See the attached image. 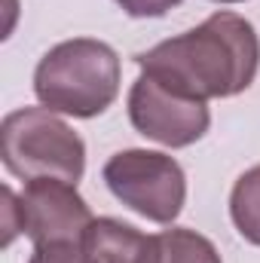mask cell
I'll return each instance as SVG.
<instances>
[{
  "instance_id": "52a82bcc",
  "label": "cell",
  "mask_w": 260,
  "mask_h": 263,
  "mask_svg": "<svg viewBox=\"0 0 260 263\" xmlns=\"http://www.w3.org/2000/svg\"><path fill=\"white\" fill-rule=\"evenodd\" d=\"M80 245L92 263H150L153 257V236L117 217H95Z\"/></svg>"
},
{
  "instance_id": "9c48e42d",
  "label": "cell",
  "mask_w": 260,
  "mask_h": 263,
  "mask_svg": "<svg viewBox=\"0 0 260 263\" xmlns=\"http://www.w3.org/2000/svg\"><path fill=\"white\" fill-rule=\"evenodd\" d=\"M230 217L245 242L260 245V165L239 175V181L233 184Z\"/></svg>"
},
{
  "instance_id": "6da1fadb",
  "label": "cell",
  "mask_w": 260,
  "mask_h": 263,
  "mask_svg": "<svg viewBox=\"0 0 260 263\" xmlns=\"http://www.w3.org/2000/svg\"><path fill=\"white\" fill-rule=\"evenodd\" d=\"M135 62L141 73L190 98H233L257 77L260 37L245 15L220 9L202 25L141 52Z\"/></svg>"
},
{
  "instance_id": "5b68a950",
  "label": "cell",
  "mask_w": 260,
  "mask_h": 263,
  "mask_svg": "<svg viewBox=\"0 0 260 263\" xmlns=\"http://www.w3.org/2000/svg\"><path fill=\"white\" fill-rule=\"evenodd\" d=\"M101 178L107 190L126 208L153 223H175L187 202V175L181 162L159 150H120L114 153Z\"/></svg>"
},
{
  "instance_id": "8992f818",
  "label": "cell",
  "mask_w": 260,
  "mask_h": 263,
  "mask_svg": "<svg viewBox=\"0 0 260 263\" xmlns=\"http://www.w3.org/2000/svg\"><path fill=\"white\" fill-rule=\"evenodd\" d=\"M126 107H129V123L138 135L172 150L196 144L211 126L208 101L175 92L150 73H141L132 83Z\"/></svg>"
},
{
  "instance_id": "7c38bea8",
  "label": "cell",
  "mask_w": 260,
  "mask_h": 263,
  "mask_svg": "<svg viewBox=\"0 0 260 263\" xmlns=\"http://www.w3.org/2000/svg\"><path fill=\"white\" fill-rule=\"evenodd\" d=\"M214 3H245V0H214Z\"/></svg>"
},
{
  "instance_id": "ba28073f",
  "label": "cell",
  "mask_w": 260,
  "mask_h": 263,
  "mask_svg": "<svg viewBox=\"0 0 260 263\" xmlns=\"http://www.w3.org/2000/svg\"><path fill=\"white\" fill-rule=\"evenodd\" d=\"M150 263H224L214 242L187 227H172L153 236Z\"/></svg>"
},
{
  "instance_id": "7a4b0ae2",
  "label": "cell",
  "mask_w": 260,
  "mask_h": 263,
  "mask_svg": "<svg viewBox=\"0 0 260 263\" xmlns=\"http://www.w3.org/2000/svg\"><path fill=\"white\" fill-rule=\"evenodd\" d=\"M34 95L52 114L92 120L120 95V55L104 40L73 37L55 43L34 70Z\"/></svg>"
},
{
  "instance_id": "8fae6325",
  "label": "cell",
  "mask_w": 260,
  "mask_h": 263,
  "mask_svg": "<svg viewBox=\"0 0 260 263\" xmlns=\"http://www.w3.org/2000/svg\"><path fill=\"white\" fill-rule=\"evenodd\" d=\"M114 3L132 18H159L169 9L181 6L184 0H114Z\"/></svg>"
},
{
  "instance_id": "30bf717a",
  "label": "cell",
  "mask_w": 260,
  "mask_h": 263,
  "mask_svg": "<svg viewBox=\"0 0 260 263\" xmlns=\"http://www.w3.org/2000/svg\"><path fill=\"white\" fill-rule=\"evenodd\" d=\"M28 263H92L80 242H55V245H34Z\"/></svg>"
},
{
  "instance_id": "277c9868",
  "label": "cell",
  "mask_w": 260,
  "mask_h": 263,
  "mask_svg": "<svg viewBox=\"0 0 260 263\" xmlns=\"http://www.w3.org/2000/svg\"><path fill=\"white\" fill-rule=\"evenodd\" d=\"M92 220V208L77 193V184L37 178L25 181L22 196L3 187V245H9L15 233H25L34 245L83 242Z\"/></svg>"
},
{
  "instance_id": "3957f363",
  "label": "cell",
  "mask_w": 260,
  "mask_h": 263,
  "mask_svg": "<svg viewBox=\"0 0 260 263\" xmlns=\"http://www.w3.org/2000/svg\"><path fill=\"white\" fill-rule=\"evenodd\" d=\"M0 159L22 181L59 178L77 184L86 172V144L49 107H18L3 117Z\"/></svg>"
}]
</instances>
